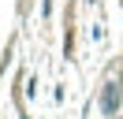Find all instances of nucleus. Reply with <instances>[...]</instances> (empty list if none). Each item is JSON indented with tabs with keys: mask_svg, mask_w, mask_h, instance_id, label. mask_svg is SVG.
I'll list each match as a JSON object with an SVG mask.
<instances>
[{
	"mask_svg": "<svg viewBox=\"0 0 123 119\" xmlns=\"http://www.w3.org/2000/svg\"><path fill=\"white\" fill-rule=\"evenodd\" d=\"M119 97H123L119 78H108L105 82V93H101V112H105V115H116V112H119Z\"/></svg>",
	"mask_w": 123,
	"mask_h": 119,
	"instance_id": "obj_1",
	"label": "nucleus"
}]
</instances>
